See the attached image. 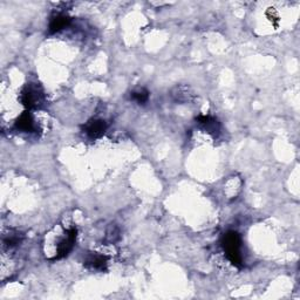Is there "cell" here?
Returning <instances> with one entry per match:
<instances>
[{
  "instance_id": "cell-3",
  "label": "cell",
  "mask_w": 300,
  "mask_h": 300,
  "mask_svg": "<svg viewBox=\"0 0 300 300\" xmlns=\"http://www.w3.org/2000/svg\"><path fill=\"white\" fill-rule=\"evenodd\" d=\"M76 236H78V230H76V228H71L70 230L67 231V235H66L65 238L58 244V251H56L55 259L64 258V257H66L71 252L74 244H75Z\"/></svg>"
},
{
  "instance_id": "cell-5",
  "label": "cell",
  "mask_w": 300,
  "mask_h": 300,
  "mask_svg": "<svg viewBox=\"0 0 300 300\" xmlns=\"http://www.w3.org/2000/svg\"><path fill=\"white\" fill-rule=\"evenodd\" d=\"M107 257L98 255V253H93L87 258L85 262L86 267L93 271H105L107 267Z\"/></svg>"
},
{
  "instance_id": "cell-9",
  "label": "cell",
  "mask_w": 300,
  "mask_h": 300,
  "mask_svg": "<svg viewBox=\"0 0 300 300\" xmlns=\"http://www.w3.org/2000/svg\"><path fill=\"white\" fill-rule=\"evenodd\" d=\"M131 99H133L134 101H136L137 104L144 105L145 102L148 101V99H149V93H148V90L141 88V89L135 90L131 93Z\"/></svg>"
},
{
  "instance_id": "cell-8",
  "label": "cell",
  "mask_w": 300,
  "mask_h": 300,
  "mask_svg": "<svg viewBox=\"0 0 300 300\" xmlns=\"http://www.w3.org/2000/svg\"><path fill=\"white\" fill-rule=\"evenodd\" d=\"M197 121H198V124L203 125V127L205 128L209 133H217V131H219V125L218 121L215 118H212V116L210 115H199L198 118H196Z\"/></svg>"
},
{
  "instance_id": "cell-11",
  "label": "cell",
  "mask_w": 300,
  "mask_h": 300,
  "mask_svg": "<svg viewBox=\"0 0 300 300\" xmlns=\"http://www.w3.org/2000/svg\"><path fill=\"white\" fill-rule=\"evenodd\" d=\"M119 230L116 229L115 227H111L109 230H108L107 232V239L109 241L110 243H114L115 242V239H114V237H116V238H119Z\"/></svg>"
},
{
  "instance_id": "cell-7",
  "label": "cell",
  "mask_w": 300,
  "mask_h": 300,
  "mask_svg": "<svg viewBox=\"0 0 300 300\" xmlns=\"http://www.w3.org/2000/svg\"><path fill=\"white\" fill-rule=\"evenodd\" d=\"M16 128L17 129L25 131V133H31L35 129V124H34V120L28 111L24 113L22 115H20V118L17 120L16 122Z\"/></svg>"
},
{
  "instance_id": "cell-10",
  "label": "cell",
  "mask_w": 300,
  "mask_h": 300,
  "mask_svg": "<svg viewBox=\"0 0 300 300\" xmlns=\"http://www.w3.org/2000/svg\"><path fill=\"white\" fill-rule=\"evenodd\" d=\"M21 242V235L16 233V235H10L4 238V245L7 247H12L14 245H18Z\"/></svg>"
},
{
  "instance_id": "cell-1",
  "label": "cell",
  "mask_w": 300,
  "mask_h": 300,
  "mask_svg": "<svg viewBox=\"0 0 300 300\" xmlns=\"http://www.w3.org/2000/svg\"><path fill=\"white\" fill-rule=\"evenodd\" d=\"M222 245L229 261L237 267L243 266V257L241 253L242 239L238 232L229 231L222 238Z\"/></svg>"
},
{
  "instance_id": "cell-2",
  "label": "cell",
  "mask_w": 300,
  "mask_h": 300,
  "mask_svg": "<svg viewBox=\"0 0 300 300\" xmlns=\"http://www.w3.org/2000/svg\"><path fill=\"white\" fill-rule=\"evenodd\" d=\"M20 100H21V104L24 105L27 109H35V108L44 105V91L35 84L26 85L21 91Z\"/></svg>"
},
{
  "instance_id": "cell-4",
  "label": "cell",
  "mask_w": 300,
  "mask_h": 300,
  "mask_svg": "<svg viewBox=\"0 0 300 300\" xmlns=\"http://www.w3.org/2000/svg\"><path fill=\"white\" fill-rule=\"evenodd\" d=\"M107 129V124L104 120L91 119L84 125L85 133L87 134L90 139H99L105 134Z\"/></svg>"
},
{
  "instance_id": "cell-6",
  "label": "cell",
  "mask_w": 300,
  "mask_h": 300,
  "mask_svg": "<svg viewBox=\"0 0 300 300\" xmlns=\"http://www.w3.org/2000/svg\"><path fill=\"white\" fill-rule=\"evenodd\" d=\"M71 20L72 19L70 17L65 16V14H56V16H54L50 22V33L54 34L61 31L62 28L67 27L70 25Z\"/></svg>"
}]
</instances>
